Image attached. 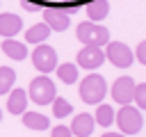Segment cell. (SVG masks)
<instances>
[{"label":"cell","instance_id":"15","mask_svg":"<svg viewBox=\"0 0 146 137\" xmlns=\"http://www.w3.org/2000/svg\"><path fill=\"white\" fill-rule=\"evenodd\" d=\"M107 14H110V0H91V2L87 5V16H89V21H94V23L103 21Z\"/></svg>","mask_w":146,"mask_h":137},{"label":"cell","instance_id":"1","mask_svg":"<svg viewBox=\"0 0 146 137\" xmlns=\"http://www.w3.org/2000/svg\"><path fill=\"white\" fill-rule=\"evenodd\" d=\"M107 94V82L103 75L98 73H89L82 82H80V98L87 103V105H96L105 98Z\"/></svg>","mask_w":146,"mask_h":137},{"label":"cell","instance_id":"16","mask_svg":"<svg viewBox=\"0 0 146 137\" xmlns=\"http://www.w3.org/2000/svg\"><path fill=\"white\" fill-rule=\"evenodd\" d=\"M50 32H52V30H50L46 23H36V25H32V27L25 32V41H27V43H34V46H36V43H43V41L50 37Z\"/></svg>","mask_w":146,"mask_h":137},{"label":"cell","instance_id":"23","mask_svg":"<svg viewBox=\"0 0 146 137\" xmlns=\"http://www.w3.org/2000/svg\"><path fill=\"white\" fill-rule=\"evenodd\" d=\"M135 55V59H139L141 64L146 62V43L144 41H139V46H137V53H132Z\"/></svg>","mask_w":146,"mask_h":137},{"label":"cell","instance_id":"20","mask_svg":"<svg viewBox=\"0 0 146 137\" xmlns=\"http://www.w3.org/2000/svg\"><path fill=\"white\" fill-rule=\"evenodd\" d=\"M94 121H96L98 126H103V128L112 126V123H114V107H112V105H98Z\"/></svg>","mask_w":146,"mask_h":137},{"label":"cell","instance_id":"3","mask_svg":"<svg viewBox=\"0 0 146 137\" xmlns=\"http://www.w3.org/2000/svg\"><path fill=\"white\" fill-rule=\"evenodd\" d=\"M116 126L121 128L123 135H137L144 128V116L139 107H132L130 103L121 105V110L116 112Z\"/></svg>","mask_w":146,"mask_h":137},{"label":"cell","instance_id":"9","mask_svg":"<svg viewBox=\"0 0 146 137\" xmlns=\"http://www.w3.org/2000/svg\"><path fill=\"white\" fill-rule=\"evenodd\" d=\"M94 128H96V121H94V116L87 114V112L75 114L73 121H71V126H68L71 135H75V137H89V135L94 132Z\"/></svg>","mask_w":146,"mask_h":137},{"label":"cell","instance_id":"11","mask_svg":"<svg viewBox=\"0 0 146 137\" xmlns=\"http://www.w3.org/2000/svg\"><path fill=\"white\" fill-rule=\"evenodd\" d=\"M43 23H46L50 30L62 32V30L68 27L71 18H68V14H66L64 9H46V11H43Z\"/></svg>","mask_w":146,"mask_h":137},{"label":"cell","instance_id":"19","mask_svg":"<svg viewBox=\"0 0 146 137\" xmlns=\"http://www.w3.org/2000/svg\"><path fill=\"white\" fill-rule=\"evenodd\" d=\"M50 105H52V114H55L57 119H64V116H68V114L73 112V105H71L66 98H62V96H55V98L50 100Z\"/></svg>","mask_w":146,"mask_h":137},{"label":"cell","instance_id":"8","mask_svg":"<svg viewBox=\"0 0 146 137\" xmlns=\"http://www.w3.org/2000/svg\"><path fill=\"white\" fill-rule=\"evenodd\" d=\"M132 91H135V80L128 78V75L116 78L114 84H112V98H114V103H119V105L132 103Z\"/></svg>","mask_w":146,"mask_h":137},{"label":"cell","instance_id":"17","mask_svg":"<svg viewBox=\"0 0 146 137\" xmlns=\"http://www.w3.org/2000/svg\"><path fill=\"white\" fill-rule=\"evenodd\" d=\"M55 71H57V75L64 84H75L78 82V71L80 68L75 64H59V66H55Z\"/></svg>","mask_w":146,"mask_h":137},{"label":"cell","instance_id":"14","mask_svg":"<svg viewBox=\"0 0 146 137\" xmlns=\"http://www.w3.org/2000/svg\"><path fill=\"white\" fill-rule=\"evenodd\" d=\"M21 116H23V126L30 128V130H46L50 126V119L43 116V114H39V112H27L25 110Z\"/></svg>","mask_w":146,"mask_h":137},{"label":"cell","instance_id":"5","mask_svg":"<svg viewBox=\"0 0 146 137\" xmlns=\"http://www.w3.org/2000/svg\"><path fill=\"white\" fill-rule=\"evenodd\" d=\"M105 46H107V48L103 50V53H105V59H110L116 68H128V66H132L135 55H132V50H130L123 41H107Z\"/></svg>","mask_w":146,"mask_h":137},{"label":"cell","instance_id":"13","mask_svg":"<svg viewBox=\"0 0 146 137\" xmlns=\"http://www.w3.org/2000/svg\"><path fill=\"white\" fill-rule=\"evenodd\" d=\"M27 110V94L23 89H9L7 98V112L9 114H23Z\"/></svg>","mask_w":146,"mask_h":137},{"label":"cell","instance_id":"7","mask_svg":"<svg viewBox=\"0 0 146 137\" xmlns=\"http://www.w3.org/2000/svg\"><path fill=\"white\" fill-rule=\"evenodd\" d=\"M103 62H105V53L100 50V46H84L78 53V66L80 68L94 71V68H100Z\"/></svg>","mask_w":146,"mask_h":137},{"label":"cell","instance_id":"10","mask_svg":"<svg viewBox=\"0 0 146 137\" xmlns=\"http://www.w3.org/2000/svg\"><path fill=\"white\" fill-rule=\"evenodd\" d=\"M21 30H23V18H21L18 14H11V11L0 14V37H2V39L16 37Z\"/></svg>","mask_w":146,"mask_h":137},{"label":"cell","instance_id":"25","mask_svg":"<svg viewBox=\"0 0 146 137\" xmlns=\"http://www.w3.org/2000/svg\"><path fill=\"white\" fill-rule=\"evenodd\" d=\"M0 121H2V110H0Z\"/></svg>","mask_w":146,"mask_h":137},{"label":"cell","instance_id":"24","mask_svg":"<svg viewBox=\"0 0 146 137\" xmlns=\"http://www.w3.org/2000/svg\"><path fill=\"white\" fill-rule=\"evenodd\" d=\"M103 137H125V135H116V132H105Z\"/></svg>","mask_w":146,"mask_h":137},{"label":"cell","instance_id":"18","mask_svg":"<svg viewBox=\"0 0 146 137\" xmlns=\"http://www.w3.org/2000/svg\"><path fill=\"white\" fill-rule=\"evenodd\" d=\"M16 82V71L9 66H0V96H5Z\"/></svg>","mask_w":146,"mask_h":137},{"label":"cell","instance_id":"21","mask_svg":"<svg viewBox=\"0 0 146 137\" xmlns=\"http://www.w3.org/2000/svg\"><path fill=\"white\" fill-rule=\"evenodd\" d=\"M132 100L137 103V107H139V110H144V107H146V84H144V82L135 84V91H132Z\"/></svg>","mask_w":146,"mask_h":137},{"label":"cell","instance_id":"2","mask_svg":"<svg viewBox=\"0 0 146 137\" xmlns=\"http://www.w3.org/2000/svg\"><path fill=\"white\" fill-rule=\"evenodd\" d=\"M75 37L80 43L84 46H105L110 41V32L107 27L94 23V21H84V23H78L75 27Z\"/></svg>","mask_w":146,"mask_h":137},{"label":"cell","instance_id":"6","mask_svg":"<svg viewBox=\"0 0 146 137\" xmlns=\"http://www.w3.org/2000/svg\"><path fill=\"white\" fill-rule=\"evenodd\" d=\"M32 64L41 73L55 71V66H57V53H55V48L48 46V43H36V48L32 50Z\"/></svg>","mask_w":146,"mask_h":137},{"label":"cell","instance_id":"12","mask_svg":"<svg viewBox=\"0 0 146 137\" xmlns=\"http://www.w3.org/2000/svg\"><path fill=\"white\" fill-rule=\"evenodd\" d=\"M0 50L9 57V59H16V62H23L25 57H27V48H25V43H21V41H16L14 37H7V39H2V46H0Z\"/></svg>","mask_w":146,"mask_h":137},{"label":"cell","instance_id":"22","mask_svg":"<svg viewBox=\"0 0 146 137\" xmlns=\"http://www.w3.org/2000/svg\"><path fill=\"white\" fill-rule=\"evenodd\" d=\"M50 137H73V135H71L68 126H62V123H59V126H55V128H52Z\"/></svg>","mask_w":146,"mask_h":137},{"label":"cell","instance_id":"4","mask_svg":"<svg viewBox=\"0 0 146 137\" xmlns=\"http://www.w3.org/2000/svg\"><path fill=\"white\" fill-rule=\"evenodd\" d=\"M55 96H57L55 82H52L46 73H41L39 78H34V80L30 82V98H32L34 105H50V100H52Z\"/></svg>","mask_w":146,"mask_h":137}]
</instances>
